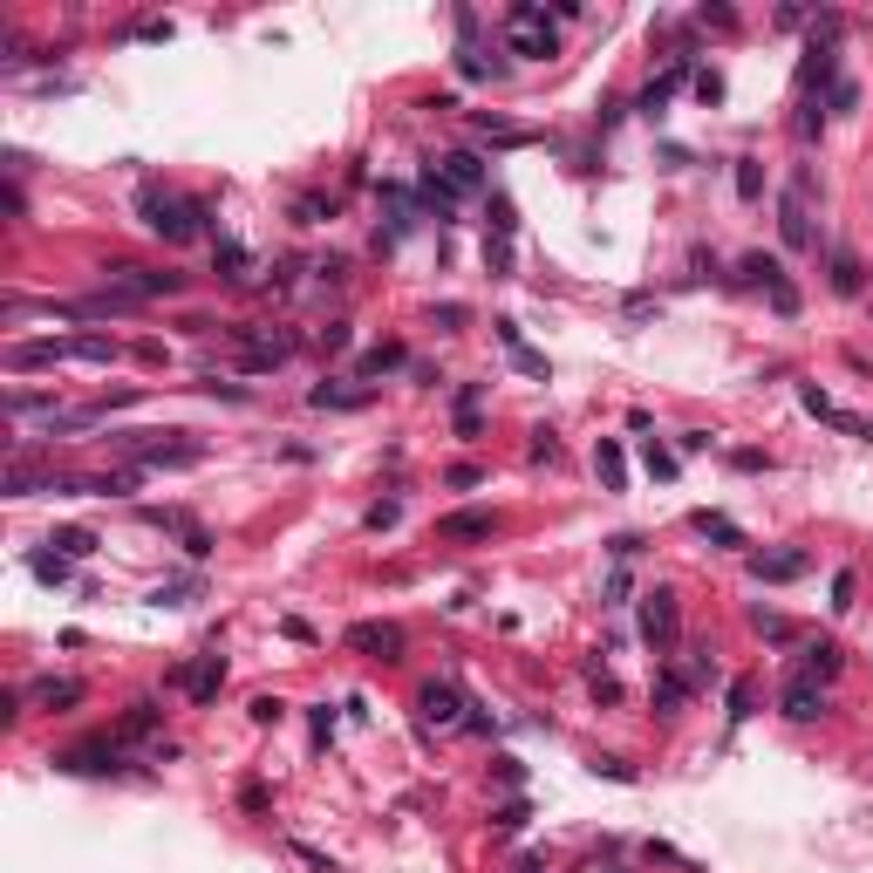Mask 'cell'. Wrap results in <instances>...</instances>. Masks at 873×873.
<instances>
[{"label":"cell","mask_w":873,"mask_h":873,"mask_svg":"<svg viewBox=\"0 0 873 873\" xmlns=\"http://www.w3.org/2000/svg\"><path fill=\"white\" fill-rule=\"evenodd\" d=\"M137 212H144V226H151L157 239H171V246H185V239H205V232H212V212H205L198 198H178V191H164V185L144 191Z\"/></svg>","instance_id":"6da1fadb"},{"label":"cell","mask_w":873,"mask_h":873,"mask_svg":"<svg viewBox=\"0 0 873 873\" xmlns=\"http://www.w3.org/2000/svg\"><path fill=\"white\" fill-rule=\"evenodd\" d=\"M505 41H512V55H526V62L560 55V35H553V21H546V7H532V0H519V7L505 14Z\"/></svg>","instance_id":"7a4b0ae2"},{"label":"cell","mask_w":873,"mask_h":873,"mask_svg":"<svg viewBox=\"0 0 873 873\" xmlns=\"http://www.w3.org/2000/svg\"><path fill=\"white\" fill-rule=\"evenodd\" d=\"M116 451L130 457V464H144V471H151V464H198V444H191V437H178V430H171V437H164V430H137V437H110Z\"/></svg>","instance_id":"3957f363"},{"label":"cell","mask_w":873,"mask_h":873,"mask_svg":"<svg viewBox=\"0 0 873 873\" xmlns=\"http://www.w3.org/2000/svg\"><path fill=\"white\" fill-rule=\"evenodd\" d=\"M805 198H812V178L798 171L792 185H785V198H778V232H785L792 253H812V246H819V239H812V212H805Z\"/></svg>","instance_id":"277c9868"},{"label":"cell","mask_w":873,"mask_h":873,"mask_svg":"<svg viewBox=\"0 0 873 873\" xmlns=\"http://www.w3.org/2000/svg\"><path fill=\"white\" fill-rule=\"evenodd\" d=\"M642 635H648V648H655V655H662V648H676V635H683V608H676V594H669V587L642 594Z\"/></svg>","instance_id":"5b68a950"},{"label":"cell","mask_w":873,"mask_h":873,"mask_svg":"<svg viewBox=\"0 0 873 873\" xmlns=\"http://www.w3.org/2000/svg\"><path fill=\"white\" fill-rule=\"evenodd\" d=\"M103 280H110L116 294H130V301H157V294H178V287H185L178 273H157V266H110Z\"/></svg>","instance_id":"8992f818"},{"label":"cell","mask_w":873,"mask_h":873,"mask_svg":"<svg viewBox=\"0 0 873 873\" xmlns=\"http://www.w3.org/2000/svg\"><path fill=\"white\" fill-rule=\"evenodd\" d=\"M348 648H355V655H376V662H403V628H396V621H355V628H348Z\"/></svg>","instance_id":"52a82bcc"},{"label":"cell","mask_w":873,"mask_h":873,"mask_svg":"<svg viewBox=\"0 0 873 873\" xmlns=\"http://www.w3.org/2000/svg\"><path fill=\"white\" fill-rule=\"evenodd\" d=\"M232 342L246 348V369H280L294 355V335H260V328H232Z\"/></svg>","instance_id":"ba28073f"},{"label":"cell","mask_w":873,"mask_h":873,"mask_svg":"<svg viewBox=\"0 0 873 873\" xmlns=\"http://www.w3.org/2000/svg\"><path fill=\"white\" fill-rule=\"evenodd\" d=\"M778 703H785V717H792V723H819V717H826V683H812V676H792Z\"/></svg>","instance_id":"9c48e42d"},{"label":"cell","mask_w":873,"mask_h":873,"mask_svg":"<svg viewBox=\"0 0 873 873\" xmlns=\"http://www.w3.org/2000/svg\"><path fill=\"white\" fill-rule=\"evenodd\" d=\"M171 683L185 689L191 703H212V696H219V689H226V662H219V655H205V662H198V669H171Z\"/></svg>","instance_id":"30bf717a"},{"label":"cell","mask_w":873,"mask_h":873,"mask_svg":"<svg viewBox=\"0 0 873 873\" xmlns=\"http://www.w3.org/2000/svg\"><path fill=\"white\" fill-rule=\"evenodd\" d=\"M417 710H423V723L451 730V723H457V710H471V703L457 696V683H423V689H417Z\"/></svg>","instance_id":"8fae6325"},{"label":"cell","mask_w":873,"mask_h":873,"mask_svg":"<svg viewBox=\"0 0 873 873\" xmlns=\"http://www.w3.org/2000/svg\"><path fill=\"white\" fill-rule=\"evenodd\" d=\"M62 771H82V778H89V771H116V764H123V737H110V744H76V751H62Z\"/></svg>","instance_id":"7c38bea8"},{"label":"cell","mask_w":873,"mask_h":873,"mask_svg":"<svg viewBox=\"0 0 873 873\" xmlns=\"http://www.w3.org/2000/svg\"><path fill=\"white\" fill-rule=\"evenodd\" d=\"M683 76H689V55H676V69H669V76H655V82H648V89H642V103H635V110H642V116H662V110H669V96L683 89Z\"/></svg>","instance_id":"4fadbf2b"},{"label":"cell","mask_w":873,"mask_h":873,"mask_svg":"<svg viewBox=\"0 0 873 873\" xmlns=\"http://www.w3.org/2000/svg\"><path fill=\"white\" fill-rule=\"evenodd\" d=\"M48 362H69V342H14L7 348V369H48Z\"/></svg>","instance_id":"5bb4252c"},{"label":"cell","mask_w":873,"mask_h":873,"mask_svg":"<svg viewBox=\"0 0 873 873\" xmlns=\"http://www.w3.org/2000/svg\"><path fill=\"white\" fill-rule=\"evenodd\" d=\"M307 403H314V410H362V403H369V389H348V382H314V389H307Z\"/></svg>","instance_id":"9a60e30c"},{"label":"cell","mask_w":873,"mask_h":873,"mask_svg":"<svg viewBox=\"0 0 873 873\" xmlns=\"http://www.w3.org/2000/svg\"><path fill=\"white\" fill-rule=\"evenodd\" d=\"M444 185L451 191H485V164H478L471 151H451L444 157Z\"/></svg>","instance_id":"2e32d148"},{"label":"cell","mask_w":873,"mask_h":873,"mask_svg":"<svg viewBox=\"0 0 873 873\" xmlns=\"http://www.w3.org/2000/svg\"><path fill=\"white\" fill-rule=\"evenodd\" d=\"M737 280H744V287H764V294H771V287L785 280V266L771 260V253H744V260H737Z\"/></svg>","instance_id":"e0dca14e"},{"label":"cell","mask_w":873,"mask_h":873,"mask_svg":"<svg viewBox=\"0 0 873 873\" xmlns=\"http://www.w3.org/2000/svg\"><path fill=\"white\" fill-rule=\"evenodd\" d=\"M437 532L444 539H492V512H444Z\"/></svg>","instance_id":"ac0fdd59"},{"label":"cell","mask_w":873,"mask_h":873,"mask_svg":"<svg viewBox=\"0 0 873 873\" xmlns=\"http://www.w3.org/2000/svg\"><path fill=\"white\" fill-rule=\"evenodd\" d=\"M478 137H485V144H498V151H526V144H532L526 123H498V116H478Z\"/></svg>","instance_id":"d6986e66"},{"label":"cell","mask_w":873,"mask_h":873,"mask_svg":"<svg viewBox=\"0 0 873 873\" xmlns=\"http://www.w3.org/2000/svg\"><path fill=\"white\" fill-rule=\"evenodd\" d=\"M751 573H758V580H798V573H805V553H751Z\"/></svg>","instance_id":"ffe728a7"},{"label":"cell","mask_w":873,"mask_h":873,"mask_svg":"<svg viewBox=\"0 0 873 873\" xmlns=\"http://www.w3.org/2000/svg\"><path fill=\"white\" fill-rule=\"evenodd\" d=\"M198 594H205V580H198V573H185V580L151 587V608H185V601H198Z\"/></svg>","instance_id":"44dd1931"},{"label":"cell","mask_w":873,"mask_h":873,"mask_svg":"<svg viewBox=\"0 0 873 873\" xmlns=\"http://www.w3.org/2000/svg\"><path fill=\"white\" fill-rule=\"evenodd\" d=\"M839 662H846V655H839V642H812V648H805V676H812V683H833Z\"/></svg>","instance_id":"7402d4cb"},{"label":"cell","mask_w":873,"mask_h":873,"mask_svg":"<svg viewBox=\"0 0 873 873\" xmlns=\"http://www.w3.org/2000/svg\"><path fill=\"white\" fill-rule=\"evenodd\" d=\"M594 471H601L608 492H628V457H621V444H601V451H594Z\"/></svg>","instance_id":"603a6c76"},{"label":"cell","mask_w":873,"mask_h":873,"mask_svg":"<svg viewBox=\"0 0 873 873\" xmlns=\"http://www.w3.org/2000/svg\"><path fill=\"white\" fill-rule=\"evenodd\" d=\"M48 546H55L62 560H89V553H96V532H89V526H62Z\"/></svg>","instance_id":"cb8c5ba5"},{"label":"cell","mask_w":873,"mask_h":873,"mask_svg":"<svg viewBox=\"0 0 873 873\" xmlns=\"http://www.w3.org/2000/svg\"><path fill=\"white\" fill-rule=\"evenodd\" d=\"M683 703H689V676H676V669H662V676H655V710L669 717V710H683Z\"/></svg>","instance_id":"d4e9b609"},{"label":"cell","mask_w":873,"mask_h":873,"mask_svg":"<svg viewBox=\"0 0 873 873\" xmlns=\"http://www.w3.org/2000/svg\"><path fill=\"white\" fill-rule=\"evenodd\" d=\"M478 403H485V382H464L457 389V437H478Z\"/></svg>","instance_id":"484cf974"},{"label":"cell","mask_w":873,"mask_h":873,"mask_svg":"<svg viewBox=\"0 0 873 873\" xmlns=\"http://www.w3.org/2000/svg\"><path fill=\"white\" fill-rule=\"evenodd\" d=\"M696 532H703V539H717V546H744L737 519H723V512H696Z\"/></svg>","instance_id":"4316f807"},{"label":"cell","mask_w":873,"mask_h":873,"mask_svg":"<svg viewBox=\"0 0 873 873\" xmlns=\"http://www.w3.org/2000/svg\"><path fill=\"white\" fill-rule=\"evenodd\" d=\"M35 703H48V710H69V703H82V683H69V676L55 683V676H48V683H35Z\"/></svg>","instance_id":"83f0119b"},{"label":"cell","mask_w":873,"mask_h":873,"mask_svg":"<svg viewBox=\"0 0 873 873\" xmlns=\"http://www.w3.org/2000/svg\"><path fill=\"white\" fill-rule=\"evenodd\" d=\"M157 717H164L157 703H130V717H123V744H137V737H151V730H157Z\"/></svg>","instance_id":"f1b7e54d"},{"label":"cell","mask_w":873,"mask_h":873,"mask_svg":"<svg viewBox=\"0 0 873 873\" xmlns=\"http://www.w3.org/2000/svg\"><path fill=\"white\" fill-rule=\"evenodd\" d=\"M867 280H860V260L853 253H833V294H860Z\"/></svg>","instance_id":"f546056e"},{"label":"cell","mask_w":873,"mask_h":873,"mask_svg":"<svg viewBox=\"0 0 873 873\" xmlns=\"http://www.w3.org/2000/svg\"><path fill=\"white\" fill-rule=\"evenodd\" d=\"M389 369H403V348H396V342H382V348L362 355V376H389Z\"/></svg>","instance_id":"4dcf8cb0"},{"label":"cell","mask_w":873,"mask_h":873,"mask_svg":"<svg viewBox=\"0 0 873 873\" xmlns=\"http://www.w3.org/2000/svg\"><path fill=\"white\" fill-rule=\"evenodd\" d=\"M69 355H76V362H116V342H103V335H76Z\"/></svg>","instance_id":"1f68e13d"},{"label":"cell","mask_w":873,"mask_h":873,"mask_svg":"<svg viewBox=\"0 0 873 873\" xmlns=\"http://www.w3.org/2000/svg\"><path fill=\"white\" fill-rule=\"evenodd\" d=\"M219 266H226V280H246V266H253V253H246L239 239H219Z\"/></svg>","instance_id":"d6a6232c"},{"label":"cell","mask_w":873,"mask_h":873,"mask_svg":"<svg viewBox=\"0 0 873 873\" xmlns=\"http://www.w3.org/2000/svg\"><path fill=\"white\" fill-rule=\"evenodd\" d=\"M798 403H805V410H812L819 423H833V417H839V403L826 396V389H819V382H805V389H798Z\"/></svg>","instance_id":"836d02e7"},{"label":"cell","mask_w":873,"mask_h":873,"mask_svg":"<svg viewBox=\"0 0 873 873\" xmlns=\"http://www.w3.org/2000/svg\"><path fill=\"white\" fill-rule=\"evenodd\" d=\"M28 567H35V580H48V587H62V580H69V560H62V553H35Z\"/></svg>","instance_id":"e575fe53"},{"label":"cell","mask_w":873,"mask_h":873,"mask_svg":"<svg viewBox=\"0 0 873 873\" xmlns=\"http://www.w3.org/2000/svg\"><path fill=\"white\" fill-rule=\"evenodd\" d=\"M423 198H430V212H437V219H451V185H444L437 171H423Z\"/></svg>","instance_id":"d590c367"},{"label":"cell","mask_w":873,"mask_h":873,"mask_svg":"<svg viewBox=\"0 0 873 873\" xmlns=\"http://www.w3.org/2000/svg\"><path fill=\"white\" fill-rule=\"evenodd\" d=\"M737 198H764V171L751 157H737Z\"/></svg>","instance_id":"8d00e7d4"},{"label":"cell","mask_w":873,"mask_h":873,"mask_svg":"<svg viewBox=\"0 0 873 873\" xmlns=\"http://www.w3.org/2000/svg\"><path fill=\"white\" fill-rule=\"evenodd\" d=\"M751 621H758V635H771V642H792V621H785V614L758 608V614H751Z\"/></svg>","instance_id":"74e56055"},{"label":"cell","mask_w":873,"mask_h":873,"mask_svg":"<svg viewBox=\"0 0 873 873\" xmlns=\"http://www.w3.org/2000/svg\"><path fill=\"white\" fill-rule=\"evenodd\" d=\"M492 819H498V833H519V826H526L532 812H526V798H512V805H498Z\"/></svg>","instance_id":"f35d334b"},{"label":"cell","mask_w":873,"mask_h":873,"mask_svg":"<svg viewBox=\"0 0 873 873\" xmlns=\"http://www.w3.org/2000/svg\"><path fill=\"white\" fill-rule=\"evenodd\" d=\"M751 703H758V689H751V683H730V723L751 717Z\"/></svg>","instance_id":"ab89813d"},{"label":"cell","mask_w":873,"mask_h":873,"mask_svg":"<svg viewBox=\"0 0 873 873\" xmlns=\"http://www.w3.org/2000/svg\"><path fill=\"white\" fill-rule=\"evenodd\" d=\"M478 478H485V471H478V464H451V471H444V485H451V492H471V485H478Z\"/></svg>","instance_id":"60d3db41"},{"label":"cell","mask_w":873,"mask_h":873,"mask_svg":"<svg viewBox=\"0 0 873 873\" xmlns=\"http://www.w3.org/2000/svg\"><path fill=\"white\" fill-rule=\"evenodd\" d=\"M178 539H185V553H191V560H205V553H212V532H205V526H185Z\"/></svg>","instance_id":"b9f144b4"},{"label":"cell","mask_w":873,"mask_h":873,"mask_svg":"<svg viewBox=\"0 0 873 873\" xmlns=\"http://www.w3.org/2000/svg\"><path fill=\"white\" fill-rule=\"evenodd\" d=\"M594 771L614 778V785H635V764H621V758H594Z\"/></svg>","instance_id":"7bdbcfd3"},{"label":"cell","mask_w":873,"mask_h":873,"mask_svg":"<svg viewBox=\"0 0 873 873\" xmlns=\"http://www.w3.org/2000/svg\"><path fill=\"white\" fill-rule=\"evenodd\" d=\"M771 307H778L785 321H792V314H798V294H792V280H778V287H771Z\"/></svg>","instance_id":"ee69618b"},{"label":"cell","mask_w":873,"mask_h":873,"mask_svg":"<svg viewBox=\"0 0 873 873\" xmlns=\"http://www.w3.org/2000/svg\"><path fill=\"white\" fill-rule=\"evenodd\" d=\"M853 608V573H833V614Z\"/></svg>","instance_id":"f6af8a7d"},{"label":"cell","mask_w":873,"mask_h":873,"mask_svg":"<svg viewBox=\"0 0 873 873\" xmlns=\"http://www.w3.org/2000/svg\"><path fill=\"white\" fill-rule=\"evenodd\" d=\"M833 423H839V430H846V437H867V444H873V423H867V417H853V410H839Z\"/></svg>","instance_id":"bcb514c9"},{"label":"cell","mask_w":873,"mask_h":873,"mask_svg":"<svg viewBox=\"0 0 873 873\" xmlns=\"http://www.w3.org/2000/svg\"><path fill=\"white\" fill-rule=\"evenodd\" d=\"M280 717H287V710H280L273 696H253V723H280Z\"/></svg>","instance_id":"7dc6e473"},{"label":"cell","mask_w":873,"mask_h":873,"mask_svg":"<svg viewBox=\"0 0 873 873\" xmlns=\"http://www.w3.org/2000/svg\"><path fill=\"white\" fill-rule=\"evenodd\" d=\"M648 471H655V478H676V457H669V451H655V444H648Z\"/></svg>","instance_id":"c3c4849f"},{"label":"cell","mask_w":873,"mask_h":873,"mask_svg":"<svg viewBox=\"0 0 873 873\" xmlns=\"http://www.w3.org/2000/svg\"><path fill=\"white\" fill-rule=\"evenodd\" d=\"M321 212H335V205H321V198H301V212H294V219H301V226H321Z\"/></svg>","instance_id":"681fc988"},{"label":"cell","mask_w":873,"mask_h":873,"mask_svg":"<svg viewBox=\"0 0 873 873\" xmlns=\"http://www.w3.org/2000/svg\"><path fill=\"white\" fill-rule=\"evenodd\" d=\"M532 457H560V437H553V430H532Z\"/></svg>","instance_id":"f907efd6"},{"label":"cell","mask_w":873,"mask_h":873,"mask_svg":"<svg viewBox=\"0 0 873 873\" xmlns=\"http://www.w3.org/2000/svg\"><path fill=\"white\" fill-rule=\"evenodd\" d=\"M676 444H683V457H696V451H710V430H683Z\"/></svg>","instance_id":"816d5d0a"}]
</instances>
